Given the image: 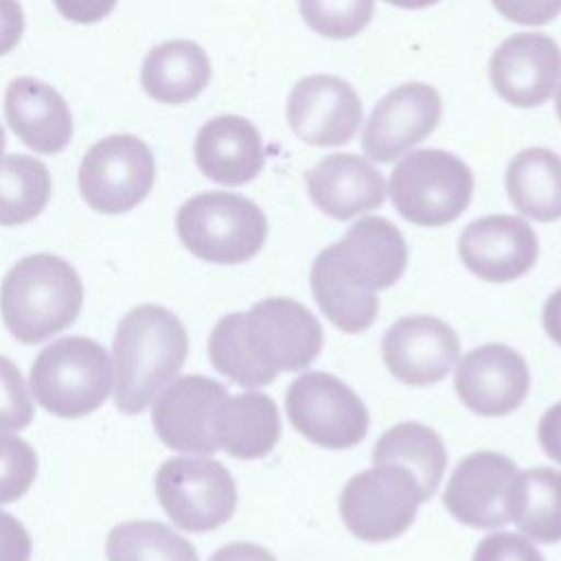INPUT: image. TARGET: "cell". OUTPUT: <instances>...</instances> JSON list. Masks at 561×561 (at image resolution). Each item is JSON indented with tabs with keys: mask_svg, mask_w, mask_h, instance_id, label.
<instances>
[{
	"mask_svg": "<svg viewBox=\"0 0 561 561\" xmlns=\"http://www.w3.org/2000/svg\"><path fill=\"white\" fill-rule=\"evenodd\" d=\"M188 335L175 313L160 305L134 307L118 324L112 346L114 403L142 412L184 366Z\"/></svg>",
	"mask_w": 561,
	"mask_h": 561,
	"instance_id": "cell-3",
	"label": "cell"
},
{
	"mask_svg": "<svg viewBox=\"0 0 561 561\" xmlns=\"http://www.w3.org/2000/svg\"><path fill=\"white\" fill-rule=\"evenodd\" d=\"M394 7H401V9H425V7H432L436 4L438 0H386Z\"/></svg>",
	"mask_w": 561,
	"mask_h": 561,
	"instance_id": "cell-41",
	"label": "cell"
},
{
	"mask_svg": "<svg viewBox=\"0 0 561 561\" xmlns=\"http://www.w3.org/2000/svg\"><path fill=\"white\" fill-rule=\"evenodd\" d=\"M156 495L169 519L186 533L224 526L237 508L232 473L217 460L175 456L156 473Z\"/></svg>",
	"mask_w": 561,
	"mask_h": 561,
	"instance_id": "cell-9",
	"label": "cell"
},
{
	"mask_svg": "<svg viewBox=\"0 0 561 561\" xmlns=\"http://www.w3.org/2000/svg\"><path fill=\"white\" fill-rule=\"evenodd\" d=\"M493 90L515 107L546 103L561 79V48L543 33H517L504 39L489 61Z\"/></svg>",
	"mask_w": 561,
	"mask_h": 561,
	"instance_id": "cell-19",
	"label": "cell"
},
{
	"mask_svg": "<svg viewBox=\"0 0 561 561\" xmlns=\"http://www.w3.org/2000/svg\"><path fill=\"white\" fill-rule=\"evenodd\" d=\"M57 11L77 24H94L112 13L116 0H53Z\"/></svg>",
	"mask_w": 561,
	"mask_h": 561,
	"instance_id": "cell-36",
	"label": "cell"
},
{
	"mask_svg": "<svg viewBox=\"0 0 561 561\" xmlns=\"http://www.w3.org/2000/svg\"><path fill=\"white\" fill-rule=\"evenodd\" d=\"M458 254L473 276L486 283H508L533 270L539 241L522 217L486 215L460 232Z\"/></svg>",
	"mask_w": 561,
	"mask_h": 561,
	"instance_id": "cell-17",
	"label": "cell"
},
{
	"mask_svg": "<svg viewBox=\"0 0 561 561\" xmlns=\"http://www.w3.org/2000/svg\"><path fill=\"white\" fill-rule=\"evenodd\" d=\"M311 202L333 219L375 210L386 199L383 175L355 153H331L305 173Z\"/></svg>",
	"mask_w": 561,
	"mask_h": 561,
	"instance_id": "cell-20",
	"label": "cell"
},
{
	"mask_svg": "<svg viewBox=\"0 0 561 561\" xmlns=\"http://www.w3.org/2000/svg\"><path fill=\"white\" fill-rule=\"evenodd\" d=\"M537 438L543 454L561 465V401L543 412L537 427Z\"/></svg>",
	"mask_w": 561,
	"mask_h": 561,
	"instance_id": "cell-38",
	"label": "cell"
},
{
	"mask_svg": "<svg viewBox=\"0 0 561 561\" xmlns=\"http://www.w3.org/2000/svg\"><path fill=\"white\" fill-rule=\"evenodd\" d=\"M388 191L403 219L436 228L465 213L473 193V173L456 153L416 149L394 164Z\"/></svg>",
	"mask_w": 561,
	"mask_h": 561,
	"instance_id": "cell-7",
	"label": "cell"
},
{
	"mask_svg": "<svg viewBox=\"0 0 561 561\" xmlns=\"http://www.w3.org/2000/svg\"><path fill=\"white\" fill-rule=\"evenodd\" d=\"M208 55L191 39H169L151 48L142 61L145 92L167 105L193 101L210 81Z\"/></svg>",
	"mask_w": 561,
	"mask_h": 561,
	"instance_id": "cell-24",
	"label": "cell"
},
{
	"mask_svg": "<svg viewBox=\"0 0 561 561\" xmlns=\"http://www.w3.org/2000/svg\"><path fill=\"white\" fill-rule=\"evenodd\" d=\"M504 186L513 206L535 219H561V156L546 147L522 149L506 167Z\"/></svg>",
	"mask_w": 561,
	"mask_h": 561,
	"instance_id": "cell-25",
	"label": "cell"
},
{
	"mask_svg": "<svg viewBox=\"0 0 561 561\" xmlns=\"http://www.w3.org/2000/svg\"><path fill=\"white\" fill-rule=\"evenodd\" d=\"M373 462L405 467L416 478L425 500H430L443 480L447 467V449L443 438L432 427L403 421L377 438Z\"/></svg>",
	"mask_w": 561,
	"mask_h": 561,
	"instance_id": "cell-26",
	"label": "cell"
},
{
	"mask_svg": "<svg viewBox=\"0 0 561 561\" xmlns=\"http://www.w3.org/2000/svg\"><path fill=\"white\" fill-rule=\"evenodd\" d=\"M423 502L427 500L405 467L375 465L344 484L340 517L357 539L379 543L403 535Z\"/></svg>",
	"mask_w": 561,
	"mask_h": 561,
	"instance_id": "cell-8",
	"label": "cell"
},
{
	"mask_svg": "<svg viewBox=\"0 0 561 561\" xmlns=\"http://www.w3.org/2000/svg\"><path fill=\"white\" fill-rule=\"evenodd\" d=\"M460 353L456 331L434 316H405L381 340L388 370L408 386H432L447 377Z\"/></svg>",
	"mask_w": 561,
	"mask_h": 561,
	"instance_id": "cell-18",
	"label": "cell"
},
{
	"mask_svg": "<svg viewBox=\"0 0 561 561\" xmlns=\"http://www.w3.org/2000/svg\"><path fill=\"white\" fill-rule=\"evenodd\" d=\"M289 423L309 443L327 449H348L368 432V410L342 379L311 370L291 381L285 394Z\"/></svg>",
	"mask_w": 561,
	"mask_h": 561,
	"instance_id": "cell-10",
	"label": "cell"
},
{
	"mask_svg": "<svg viewBox=\"0 0 561 561\" xmlns=\"http://www.w3.org/2000/svg\"><path fill=\"white\" fill-rule=\"evenodd\" d=\"M37 476V454L20 436L0 432V504L22 497Z\"/></svg>",
	"mask_w": 561,
	"mask_h": 561,
	"instance_id": "cell-31",
	"label": "cell"
},
{
	"mask_svg": "<svg viewBox=\"0 0 561 561\" xmlns=\"http://www.w3.org/2000/svg\"><path fill=\"white\" fill-rule=\"evenodd\" d=\"M210 434L217 449L232 458L256 460L267 456L280 438V414L274 399L259 390H248L221 399Z\"/></svg>",
	"mask_w": 561,
	"mask_h": 561,
	"instance_id": "cell-23",
	"label": "cell"
},
{
	"mask_svg": "<svg viewBox=\"0 0 561 561\" xmlns=\"http://www.w3.org/2000/svg\"><path fill=\"white\" fill-rule=\"evenodd\" d=\"M193 153L199 171L226 186L248 184L265 164L259 129L237 114L215 116L204 123L195 136Z\"/></svg>",
	"mask_w": 561,
	"mask_h": 561,
	"instance_id": "cell-21",
	"label": "cell"
},
{
	"mask_svg": "<svg viewBox=\"0 0 561 561\" xmlns=\"http://www.w3.org/2000/svg\"><path fill=\"white\" fill-rule=\"evenodd\" d=\"M311 31L331 39H348L364 31L375 13V0H298Z\"/></svg>",
	"mask_w": 561,
	"mask_h": 561,
	"instance_id": "cell-30",
	"label": "cell"
},
{
	"mask_svg": "<svg viewBox=\"0 0 561 561\" xmlns=\"http://www.w3.org/2000/svg\"><path fill=\"white\" fill-rule=\"evenodd\" d=\"M4 116L15 136L37 153H59L72 138L66 99L35 77H18L4 94Z\"/></svg>",
	"mask_w": 561,
	"mask_h": 561,
	"instance_id": "cell-22",
	"label": "cell"
},
{
	"mask_svg": "<svg viewBox=\"0 0 561 561\" xmlns=\"http://www.w3.org/2000/svg\"><path fill=\"white\" fill-rule=\"evenodd\" d=\"M408 245L386 217H362L346 234L320 250L309 283L324 318L344 333L366 331L379 313V289L405 272Z\"/></svg>",
	"mask_w": 561,
	"mask_h": 561,
	"instance_id": "cell-1",
	"label": "cell"
},
{
	"mask_svg": "<svg viewBox=\"0 0 561 561\" xmlns=\"http://www.w3.org/2000/svg\"><path fill=\"white\" fill-rule=\"evenodd\" d=\"M517 467L497 451H473L451 471L443 504L469 528H500L511 522L508 500Z\"/></svg>",
	"mask_w": 561,
	"mask_h": 561,
	"instance_id": "cell-15",
	"label": "cell"
},
{
	"mask_svg": "<svg viewBox=\"0 0 561 561\" xmlns=\"http://www.w3.org/2000/svg\"><path fill=\"white\" fill-rule=\"evenodd\" d=\"M24 33V11L18 0H0V57L11 53Z\"/></svg>",
	"mask_w": 561,
	"mask_h": 561,
	"instance_id": "cell-37",
	"label": "cell"
},
{
	"mask_svg": "<svg viewBox=\"0 0 561 561\" xmlns=\"http://www.w3.org/2000/svg\"><path fill=\"white\" fill-rule=\"evenodd\" d=\"M440 114V96L427 83L410 81L390 90L364 125L362 149L366 158L392 162L425 140L436 129Z\"/></svg>",
	"mask_w": 561,
	"mask_h": 561,
	"instance_id": "cell-13",
	"label": "cell"
},
{
	"mask_svg": "<svg viewBox=\"0 0 561 561\" xmlns=\"http://www.w3.org/2000/svg\"><path fill=\"white\" fill-rule=\"evenodd\" d=\"M502 18L517 24H546L561 13V0H491Z\"/></svg>",
	"mask_w": 561,
	"mask_h": 561,
	"instance_id": "cell-34",
	"label": "cell"
},
{
	"mask_svg": "<svg viewBox=\"0 0 561 561\" xmlns=\"http://www.w3.org/2000/svg\"><path fill=\"white\" fill-rule=\"evenodd\" d=\"M541 322H543L548 337L561 346V287L548 296V300L543 305Z\"/></svg>",
	"mask_w": 561,
	"mask_h": 561,
	"instance_id": "cell-40",
	"label": "cell"
},
{
	"mask_svg": "<svg viewBox=\"0 0 561 561\" xmlns=\"http://www.w3.org/2000/svg\"><path fill=\"white\" fill-rule=\"evenodd\" d=\"M83 305V283L61 256L39 252L20 259L0 287V313L22 344H39L70 327Z\"/></svg>",
	"mask_w": 561,
	"mask_h": 561,
	"instance_id": "cell-4",
	"label": "cell"
},
{
	"mask_svg": "<svg viewBox=\"0 0 561 561\" xmlns=\"http://www.w3.org/2000/svg\"><path fill=\"white\" fill-rule=\"evenodd\" d=\"M4 147H7V138H4V129H2V125H0V164H2V160H4Z\"/></svg>",
	"mask_w": 561,
	"mask_h": 561,
	"instance_id": "cell-42",
	"label": "cell"
},
{
	"mask_svg": "<svg viewBox=\"0 0 561 561\" xmlns=\"http://www.w3.org/2000/svg\"><path fill=\"white\" fill-rule=\"evenodd\" d=\"M156 162L151 149L134 134H112L88 149L79 167V191L90 208L121 215L151 191Z\"/></svg>",
	"mask_w": 561,
	"mask_h": 561,
	"instance_id": "cell-11",
	"label": "cell"
},
{
	"mask_svg": "<svg viewBox=\"0 0 561 561\" xmlns=\"http://www.w3.org/2000/svg\"><path fill=\"white\" fill-rule=\"evenodd\" d=\"M287 123L307 145H346L362 123L359 94L346 79L335 75L305 77L289 92Z\"/></svg>",
	"mask_w": 561,
	"mask_h": 561,
	"instance_id": "cell-12",
	"label": "cell"
},
{
	"mask_svg": "<svg viewBox=\"0 0 561 561\" xmlns=\"http://www.w3.org/2000/svg\"><path fill=\"white\" fill-rule=\"evenodd\" d=\"M473 561H543L541 552L517 533H491L473 552Z\"/></svg>",
	"mask_w": 561,
	"mask_h": 561,
	"instance_id": "cell-33",
	"label": "cell"
},
{
	"mask_svg": "<svg viewBox=\"0 0 561 561\" xmlns=\"http://www.w3.org/2000/svg\"><path fill=\"white\" fill-rule=\"evenodd\" d=\"M508 515L526 537L539 543L561 541V471L550 467L517 471Z\"/></svg>",
	"mask_w": 561,
	"mask_h": 561,
	"instance_id": "cell-27",
	"label": "cell"
},
{
	"mask_svg": "<svg viewBox=\"0 0 561 561\" xmlns=\"http://www.w3.org/2000/svg\"><path fill=\"white\" fill-rule=\"evenodd\" d=\"M178 237L202 261L237 265L250 261L267 239V219L248 197L206 191L186 199L175 215Z\"/></svg>",
	"mask_w": 561,
	"mask_h": 561,
	"instance_id": "cell-5",
	"label": "cell"
},
{
	"mask_svg": "<svg viewBox=\"0 0 561 561\" xmlns=\"http://www.w3.org/2000/svg\"><path fill=\"white\" fill-rule=\"evenodd\" d=\"M28 377L44 410L61 419H77L94 412L110 397L112 366L99 342L68 335L39 351Z\"/></svg>",
	"mask_w": 561,
	"mask_h": 561,
	"instance_id": "cell-6",
	"label": "cell"
},
{
	"mask_svg": "<svg viewBox=\"0 0 561 561\" xmlns=\"http://www.w3.org/2000/svg\"><path fill=\"white\" fill-rule=\"evenodd\" d=\"M107 561H199L191 541L162 522L116 524L105 541Z\"/></svg>",
	"mask_w": 561,
	"mask_h": 561,
	"instance_id": "cell-29",
	"label": "cell"
},
{
	"mask_svg": "<svg viewBox=\"0 0 561 561\" xmlns=\"http://www.w3.org/2000/svg\"><path fill=\"white\" fill-rule=\"evenodd\" d=\"M33 399L18 366L0 355V432L24 430L33 421Z\"/></svg>",
	"mask_w": 561,
	"mask_h": 561,
	"instance_id": "cell-32",
	"label": "cell"
},
{
	"mask_svg": "<svg viewBox=\"0 0 561 561\" xmlns=\"http://www.w3.org/2000/svg\"><path fill=\"white\" fill-rule=\"evenodd\" d=\"M33 550L26 526L7 511H0V561H28Z\"/></svg>",
	"mask_w": 561,
	"mask_h": 561,
	"instance_id": "cell-35",
	"label": "cell"
},
{
	"mask_svg": "<svg viewBox=\"0 0 561 561\" xmlns=\"http://www.w3.org/2000/svg\"><path fill=\"white\" fill-rule=\"evenodd\" d=\"M324 333L316 316L294 298L272 296L245 313L224 316L210 331L208 355L239 386L272 383L283 370H302L320 355Z\"/></svg>",
	"mask_w": 561,
	"mask_h": 561,
	"instance_id": "cell-2",
	"label": "cell"
},
{
	"mask_svg": "<svg viewBox=\"0 0 561 561\" xmlns=\"http://www.w3.org/2000/svg\"><path fill=\"white\" fill-rule=\"evenodd\" d=\"M53 180L48 167L31 156L13 153L0 164V226L35 219L48 204Z\"/></svg>",
	"mask_w": 561,
	"mask_h": 561,
	"instance_id": "cell-28",
	"label": "cell"
},
{
	"mask_svg": "<svg viewBox=\"0 0 561 561\" xmlns=\"http://www.w3.org/2000/svg\"><path fill=\"white\" fill-rule=\"evenodd\" d=\"M554 107H557V116H559V121H561V85H559V90H557V101H554Z\"/></svg>",
	"mask_w": 561,
	"mask_h": 561,
	"instance_id": "cell-43",
	"label": "cell"
},
{
	"mask_svg": "<svg viewBox=\"0 0 561 561\" xmlns=\"http://www.w3.org/2000/svg\"><path fill=\"white\" fill-rule=\"evenodd\" d=\"M208 561H278L267 548L250 541H234L221 546L217 552L210 554Z\"/></svg>",
	"mask_w": 561,
	"mask_h": 561,
	"instance_id": "cell-39",
	"label": "cell"
},
{
	"mask_svg": "<svg viewBox=\"0 0 561 561\" xmlns=\"http://www.w3.org/2000/svg\"><path fill=\"white\" fill-rule=\"evenodd\" d=\"M454 388L460 401L480 416H504L517 410L530 388L526 359L511 346L489 342L458 359Z\"/></svg>",
	"mask_w": 561,
	"mask_h": 561,
	"instance_id": "cell-16",
	"label": "cell"
},
{
	"mask_svg": "<svg viewBox=\"0 0 561 561\" xmlns=\"http://www.w3.org/2000/svg\"><path fill=\"white\" fill-rule=\"evenodd\" d=\"M228 397L224 383L204 375H182L164 386L151 408V423L158 438L175 451L210 456L217 445L210 434V419Z\"/></svg>",
	"mask_w": 561,
	"mask_h": 561,
	"instance_id": "cell-14",
	"label": "cell"
}]
</instances>
